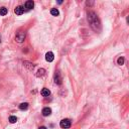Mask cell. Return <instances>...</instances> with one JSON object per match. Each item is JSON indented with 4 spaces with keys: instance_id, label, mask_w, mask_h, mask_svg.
Masks as SVG:
<instances>
[{
    "instance_id": "cell-1",
    "label": "cell",
    "mask_w": 129,
    "mask_h": 129,
    "mask_svg": "<svg viewBox=\"0 0 129 129\" xmlns=\"http://www.w3.org/2000/svg\"><path fill=\"white\" fill-rule=\"evenodd\" d=\"M88 21H89L91 28L94 31H96V32H100L101 31L102 26H101L100 18L98 17V15L95 12H93V11L88 12Z\"/></svg>"
},
{
    "instance_id": "cell-2",
    "label": "cell",
    "mask_w": 129,
    "mask_h": 129,
    "mask_svg": "<svg viewBox=\"0 0 129 129\" xmlns=\"http://www.w3.org/2000/svg\"><path fill=\"white\" fill-rule=\"evenodd\" d=\"M25 32L24 31H19L16 33V35H15V40H16V43H22L24 42V39H25Z\"/></svg>"
},
{
    "instance_id": "cell-3",
    "label": "cell",
    "mask_w": 129,
    "mask_h": 129,
    "mask_svg": "<svg viewBox=\"0 0 129 129\" xmlns=\"http://www.w3.org/2000/svg\"><path fill=\"white\" fill-rule=\"evenodd\" d=\"M71 125H72V121H71L70 119H68V118L63 119L62 121L60 122V126L62 127V128H64V129H68V128H70V127H71Z\"/></svg>"
},
{
    "instance_id": "cell-4",
    "label": "cell",
    "mask_w": 129,
    "mask_h": 129,
    "mask_svg": "<svg viewBox=\"0 0 129 129\" xmlns=\"http://www.w3.org/2000/svg\"><path fill=\"white\" fill-rule=\"evenodd\" d=\"M55 83L57 84V85H60L63 83V78H62V76H60V72H57L56 74H55Z\"/></svg>"
},
{
    "instance_id": "cell-5",
    "label": "cell",
    "mask_w": 129,
    "mask_h": 129,
    "mask_svg": "<svg viewBox=\"0 0 129 129\" xmlns=\"http://www.w3.org/2000/svg\"><path fill=\"white\" fill-rule=\"evenodd\" d=\"M45 60H46V62L52 63V60H55V55H53V52H47L46 55H45Z\"/></svg>"
},
{
    "instance_id": "cell-6",
    "label": "cell",
    "mask_w": 129,
    "mask_h": 129,
    "mask_svg": "<svg viewBox=\"0 0 129 129\" xmlns=\"http://www.w3.org/2000/svg\"><path fill=\"white\" fill-rule=\"evenodd\" d=\"M24 7H25V9H27V10L32 9L33 7H34V2L31 1V0H29V1H26L25 4H24Z\"/></svg>"
},
{
    "instance_id": "cell-7",
    "label": "cell",
    "mask_w": 129,
    "mask_h": 129,
    "mask_svg": "<svg viewBox=\"0 0 129 129\" xmlns=\"http://www.w3.org/2000/svg\"><path fill=\"white\" fill-rule=\"evenodd\" d=\"M42 113H43V115L44 117H47V116H50V115L52 114V109H51V108H49V107H45V108H43V109Z\"/></svg>"
},
{
    "instance_id": "cell-8",
    "label": "cell",
    "mask_w": 129,
    "mask_h": 129,
    "mask_svg": "<svg viewBox=\"0 0 129 129\" xmlns=\"http://www.w3.org/2000/svg\"><path fill=\"white\" fill-rule=\"evenodd\" d=\"M23 66L25 68H27L29 71H33V70H34V68H35V65H33L31 63H28V62H23Z\"/></svg>"
},
{
    "instance_id": "cell-9",
    "label": "cell",
    "mask_w": 129,
    "mask_h": 129,
    "mask_svg": "<svg viewBox=\"0 0 129 129\" xmlns=\"http://www.w3.org/2000/svg\"><path fill=\"white\" fill-rule=\"evenodd\" d=\"M23 11H24V8L22 6H17V7L14 9V12H15L16 15H21L23 13Z\"/></svg>"
},
{
    "instance_id": "cell-10",
    "label": "cell",
    "mask_w": 129,
    "mask_h": 129,
    "mask_svg": "<svg viewBox=\"0 0 129 129\" xmlns=\"http://www.w3.org/2000/svg\"><path fill=\"white\" fill-rule=\"evenodd\" d=\"M40 93H42V95H43V97H49L50 95H51V91L49 89H46V88H43Z\"/></svg>"
},
{
    "instance_id": "cell-11",
    "label": "cell",
    "mask_w": 129,
    "mask_h": 129,
    "mask_svg": "<svg viewBox=\"0 0 129 129\" xmlns=\"http://www.w3.org/2000/svg\"><path fill=\"white\" fill-rule=\"evenodd\" d=\"M45 75V70L44 69H39L38 71H37V73H36V77H43Z\"/></svg>"
},
{
    "instance_id": "cell-12",
    "label": "cell",
    "mask_w": 129,
    "mask_h": 129,
    "mask_svg": "<svg viewBox=\"0 0 129 129\" xmlns=\"http://www.w3.org/2000/svg\"><path fill=\"white\" fill-rule=\"evenodd\" d=\"M7 12H8V10H7V8L6 7H0V15H2V16H4V15H6L7 14Z\"/></svg>"
},
{
    "instance_id": "cell-13",
    "label": "cell",
    "mask_w": 129,
    "mask_h": 129,
    "mask_svg": "<svg viewBox=\"0 0 129 129\" xmlns=\"http://www.w3.org/2000/svg\"><path fill=\"white\" fill-rule=\"evenodd\" d=\"M28 108V103H26V102H24V103H21L19 105V109L20 110H26Z\"/></svg>"
},
{
    "instance_id": "cell-14",
    "label": "cell",
    "mask_w": 129,
    "mask_h": 129,
    "mask_svg": "<svg viewBox=\"0 0 129 129\" xmlns=\"http://www.w3.org/2000/svg\"><path fill=\"white\" fill-rule=\"evenodd\" d=\"M51 14L53 15V16H58L60 14V12H59V10L57 8H52L51 9Z\"/></svg>"
},
{
    "instance_id": "cell-15",
    "label": "cell",
    "mask_w": 129,
    "mask_h": 129,
    "mask_svg": "<svg viewBox=\"0 0 129 129\" xmlns=\"http://www.w3.org/2000/svg\"><path fill=\"white\" fill-rule=\"evenodd\" d=\"M8 120H9L10 123H12V124L13 123H16V122H17V117L16 116H10Z\"/></svg>"
},
{
    "instance_id": "cell-16",
    "label": "cell",
    "mask_w": 129,
    "mask_h": 129,
    "mask_svg": "<svg viewBox=\"0 0 129 129\" xmlns=\"http://www.w3.org/2000/svg\"><path fill=\"white\" fill-rule=\"evenodd\" d=\"M117 64L119 65V66H122L124 64V58L123 57H119L118 58V60H117Z\"/></svg>"
},
{
    "instance_id": "cell-17",
    "label": "cell",
    "mask_w": 129,
    "mask_h": 129,
    "mask_svg": "<svg viewBox=\"0 0 129 129\" xmlns=\"http://www.w3.org/2000/svg\"><path fill=\"white\" fill-rule=\"evenodd\" d=\"M93 3H94V2H89V1H87V2H86V5H93Z\"/></svg>"
},
{
    "instance_id": "cell-18",
    "label": "cell",
    "mask_w": 129,
    "mask_h": 129,
    "mask_svg": "<svg viewBox=\"0 0 129 129\" xmlns=\"http://www.w3.org/2000/svg\"><path fill=\"white\" fill-rule=\"evenodd\" d=\"M38 129H47V128H46L45 126H40V127H39Z\"/></svg>"
},
{
    "instance_id": "cell-19",
    "label": "cell",
    "mask_w": 129,
    "mask_h": 129,
    "mask_svg": "<svg viewBox=\"0 0 129 129\" xmlns=\"http://www.w3.org/2000/svg\"><path fill=\"white\" fill-rule=\"evenodd\" d=\"M126 21H127V23L129 24V16H127V18H126Z\"/></svg>"
},
{
    "instance_id": "cell-20",
    "label": "cell",
    "mask_w": 129,
    "mask_h": 129,
    "mask_svg": "<svg viewBox=\"0 0 129 129\" xmlns=\"http://www.w3.org/2000/svg\"><path fill=\"white\" fill-rule=\"evenodd\" d=\"M0 43H1V39H0Z\"/></svg>"
}]
</instances>
